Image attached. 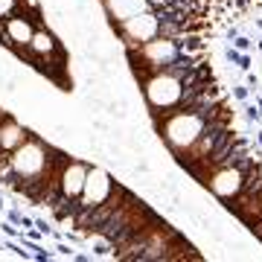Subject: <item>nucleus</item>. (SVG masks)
Masks as SVG:
<instances>
[{
    "instance_id": "obj_1",
    "label": "nucleus",
    "mask_w": 262,
    "mask_h": 262,
    "mask_svg": "<svg viewBox=\"0 0 262 262\" xmlns=\"http://www.w3.org/2000/svg\"><path fill=\"white\" fill-rule=\"evenodd\" d=\"M192 84H195V76L189 73V61L181 58L178 64L146 76L143 79V96H146L151 114H166L184 105L187 88H192Z\"/></svg>"
},
{
    "instance_id": "obj_2",
    "label": "nucleus",
    "mask_w": 262,
    "mask_h": 262,
    "mask_svg": "<svg viewBox=\"0 0 262 262\" xmlns=\"http://www.w3.org/2000/svg\"><path fill=\"white\" fill-rule=\"evenodd\" d=\"M53 155H56V149H50L47 143L35 140V137H27V140L9 155L12 175H15L12 181H18L15 187L29 192V195H38L35 192L38 184L47 187V172H50V163H53ZM44 192H47V189H44Z\"/></svg>"
},
{
    "instance_id": "obj_3",
    "label": "nucleus",
    "mask_w": 262,
    "mask_h": 262,
    "mask_svg": "<svg viewBox=\"0 0 262 262\" xmlns=\"http://www.w3.org/2000/svg\"><path fill=\"white\" fill-rule=\"evenodd\" d=\"M207 108H175V111L160 114L158 134L175 155H187L198 143V137L207 128Z\"/></svg>"
},
{
    "instance_id": "obj_4",
    "label": "nucleus",
    "mask_w": 262,
    "mask_h": 262,
    "mask_svg": "<svg viewBox=\"0 0 262 262\" xmlns=\"http://www.w3.org/2000/svg\"><path fill=\"white\" fill-rule=\"evenodd\" d=\"M128 58L134 61V73H140V82L149 73H158V70H166V67L178 64L184 58V47H181L175 38L169 35H158L140 44V47L128 50Z\"/></svg>"
},
{
    "instance_id": "obj_5",
    "label": "nucleus",
    "mask_w": 262,
    "mask_h": 262,
    "mask_svg": "<svg viewBox=\"0 0 262 262\" xmlns=\"http://www.w3.org/2000/svg\"><path fill=\"white\" fill-rule=\"evenodd\" d=\"M201 184H204L215 198H222V201H236V198L245 192V184H248V181H245V172L236 166V163L225 160V163H219V166L210 169L204 178H201Z\"/></svg>"
},
{
    "instance_id": "obj_6",
    "label": "nucleus",
    "mask_w": 262,
    "mask_h": 262,
    "mask_svg": "<svg viewBox=\"0 0 262 262\" xmlns=\"http://www.w3.org/2000/svg\"><path fill=\"white\" fill-rule=\"evenodd\" d=\"M111 27L117 29V38L125 41V47L134 50V47H140V44H146V41L160 35V15H155L149 9V12H140V15L128 18V20H122V24H111Z\"/></svg>"
},
{
    "instance_id": "obj_7",
    "label": "nucleus",
    "mask_w": 262,
    "mask_h": 262,
    "mask_svg": "<svg viewBox=\"0 0 262 262\" xmlns=\"http://www.w3.org/2000/svg\"><path fill=\"white\" fill-rule=\"evenodd\" d=\"M117 184H114V178L108 175V169L102 166H91L88 169V181H84V189L82 195H79V207L82 210H94V207H102L105 201H111L114 192H117ZM79 210V213H82Z\"/></svg>"
},
{
    "instance_id": "obj_8",
    "label": "nucleus",
    "mask_w": 262,
    "mask_h": 262,
    "mask_svg": "<svg viewBox=\"0 0 262 262\" xmlns=\"http://www.w3.org/2000/svg\"><path fill=\"white\" fill-rule=\"evenodd\" d=\"M88 163H82V160H64L61 163V169H58V201H79V195H82L84 189V181H88Z\"/></svg>"
},
{
    "instance_id": "obj_9",
    "label": "nucleus",
    "mask_w": 262,
    "mask_h": 262,
    "mask_svg": "<svg viewBox=\"0 0 262 262\" xmlns=\"http://www.w3.org/2000/svg\"><path fill=\"white\" fill-rule=\"evenodd\" d=\"M32 35H35V24H32V18L27 12H15V15H9L3 20V44L12 47L15 53L27 50Z\"/></svg>"
},
{
    "instance_id": "obj_10",
    "label": "nucleus",
    "mask_w": 262,
    "mask_h": 262,
    "mask_svg": "<svg viewBox=\"0 0 262 262\" xmlns=\"http://www.w3.org/2000/svg\"><path fill=\"white\" fill-rule=\"evenodd\" d=\"M29 61H50V58L58 56V38L53 29H44V27H35V35L29 41V47L24 50Z\"/></svg>"
},
{
    "instance_id": "obj_11",
    "label": "nucleus",
    "mask_w": 262,
    "mask_h": 262,
    "mask_svg": "<svg viewBox=\"0 0 262 262\" xmlns=\"http://www.w3.org/2000/svg\"><path fill=\"white\" fill-rule=\"evenodd\" d=\"M99 3H102V12L108 15L111 24H122V20L151 9L149 0H99Z\"/></svg>"
},
{
    "instance_id": "obj_12",
    "label": "nucleus",
    "mask_w": 262,
    "mask_h": 262,
    "mask_svg": "<svg viewBox=\"0 0 262 262\" xmlns=\"http://www.w3.org/2000/svg\"><path fill=\"white\" fill-rule=\"evenodd\" d=\"M29 137V131L12 117H0V155H12L20 143Z\"/></svg>"
},
{
    "instance_id": "obj_13",
    "label": "nucleus",
    "mask_w": 262,
    "mask_h": 262,
    "mask_svg": "<svg viewBox=\"0 0 262 262\" xmlns=\"http://www.w3.org/2000/svg\"><path fill=\"white\" fill-rule=\"evenodd\" d=\"M20 6V0H0V20H6L9 15H15Z\"/></svg>"
},
{
    "instance_id": "obj_14",
    "label": "nucleus",
    "mask_w": 262,
    "mask_h": 262,
    "mask_svg": "<svg viewBox=\"0 0 262 262\" xmlns=\"http://www.w3.org/2000/svg\"><path fill=\"white\" fill-rule=\"evenodd\" d=\"M149 3H151V6H166L169 0H149Z\"/></svg>"
},
{
    "instance_id": "obj_15",
    "label": "nucleus",
    "mask_w": 262,
    "mask_h": 262,
    "mask_svg": "<svg viewBox=\"0 0 262 262\" xmlns=\"http://www.w3.org/2000/svg\"><path fill=\"white\" fill-rule=\"evenodd\" d=\"M0 210H3V198H0Z\"/></svg>"
}]
</instances>
